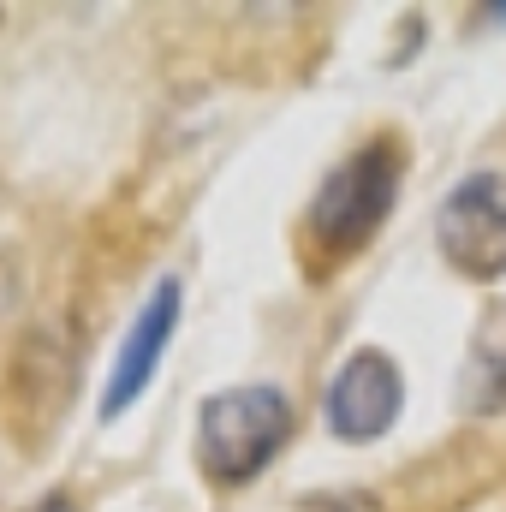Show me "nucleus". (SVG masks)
<instances>
[{"instance_id": "f257e3e1", "label": "nucleus", "mask_w": 506, "mask_h": 512, "mask_svg": "<svg viewBox=\"0 0 506 512\" xmlns=\"http://www.w3.org/2000/svg\"><path fill=\"white\" fill-rule=\"evenodd\" d=\"M399 179H405L399 137H370L346 161H334V173L310 191V209H304V233H310L316 256L346 262L364 251L399 203Z\"/></svg>"}, {"instance_id": "f03ea898", "label": "nucleus", "mask_w": 506, "mask_h": 512, "mask_svg": "<svg viewBox=\"0 0 506 512\" xmlns=\"http://www.w3.org/2000/svg\"><path fill=\"white\" fill-rule=\"evenodd\" d=\"M292 441V399L274 382L221 387L197 405V465L215 489L256 483Z\"/></svg>"}, {"instance_id": "7ed1b4c3", "label": "nucleus", "mask_w": 506, "mask_h": 512, "mask_svg": "<svg viewBox=\"0 0 506 512\" xmlns=\"http://www.w3.org/2000/svg\"><path fill=\"white\" fill-rule=\"evenodd\" d=\"M435 251L465 280H501L506 274V173L477 167L447 185L435 203Z\"/></svg>"}, {"instance_id": "20e7f679", "label": "nucleus", "mask_w": 506, "mask_h": 512, "mask_svg": "<svg viewBox=\"0 0 506 512\" xmlns=\"http://www.w3.org/2000/svg\"><path fill=\"white\" fill-rule=\"evenodd\" d=\"M179 310H185V286H179V274H161V280L149 286V298L137 304L126 340H120V358H114V370H108V387H102V417H108V423L126 417L131 405L143 399V387L155 382L161 352H167V340H173V328H179Z\"/></svg>"}, {"instance_id": "39448f33", "label": "nucleus", "mask_w": 506, "mask_h": 512, "mask_svg": "<svg viewBox=\"0 0 506 512\" xmlns=\"http://www.w3.org/2000/svg\"><path fill=\"white\" fill-rule=\"evenodd\" d=\"M399 405H405V376L381 346L352 352L340 364V376L328 382V399H322L328 429L340 441H381L399 423Z\"/></svg>"}, {"instance_id": "423d86ee", "label": "nucleus", "mask_w": 506, "mask_h": 512, "mask_svg": "<svg viewBox=\"0 0 506 512\" xmlns=\"http://www.w3.org/2000/svg\"><path fill=\"white\" fill-rule=\"evenodd\" d=\"M459 399L477 411V417H495L506 411V298H495L471 334V352H465V370H459Z\"/></svg>"}, {"instance_id": "0eeeda50", "label": "nucleus", "mask_w": 506, "mask_h": 512, "mask_svg": "<svg viewBox=\"0 0 506 512\" xmlns=\"http://www.w3.org/2000/svg\"><path fill=\"white\" fill-rule=\"evenodd\" d=\"M298 512H381V501L364 489H334V495H304Z\"/></svg>"}, {"instance_id": "6e6552de", "label": "nucleus", "mask_w": 506, "mask_h": 512, "mask_svg": "<svg viewBox=\"0 0 506 512\" xmlns=\"http://www.w3.org/2000/svg\"><path fill=\"white\" fill-rule=\"evenodd\" d=\"M30 512H78V501H72L66 489H54V495H42V501H36Z\"/></svg>"}]
</instances>
